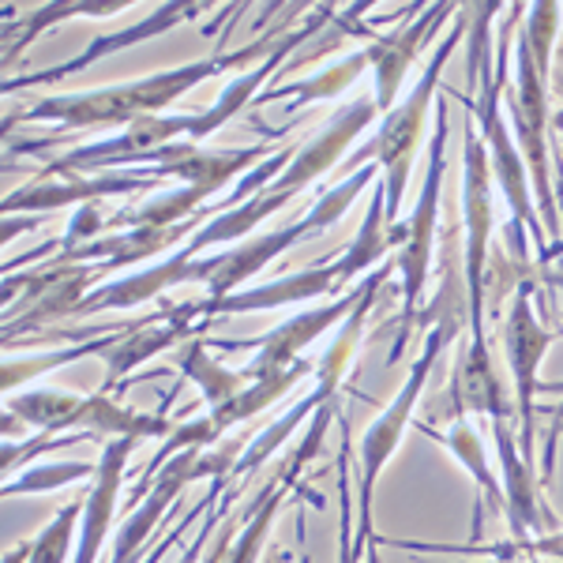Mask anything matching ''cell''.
Returning <instances> with one entry per match:
<instances>
[{
    "mask_svg": "<svg viewBox=\"0 0 563 563\" xmlns=\"http://www.w3.org/2000/svg\"><path fill=\"white\" fill-rule=\"evenodd\" d=\"M339 289V263H316L297 275H286L278 282H263V286H244L238 294L222 297V301H199V316H238V312H271V308L323 301Z\"/></svg>",
    "mask_w": 563,
    "mask_h": 563,
    "instance_id": "obj_20",
    "label": "cell"
},
{
    "mask_svg": "<svg viewBox=\"0 0 563 563\" xmlns=\"http://www.w3.org/2000/svg\"><path fill=\"white\" fill-rule=\"evenodd\" d=\"M556 334L541 323L538 308H533V289L522 286L515 289L511 312L504 320V353L507 368H511V395H515V432H519V451L522 459L533 466L538 459V421H533V398L541 395V361L549 353Z\"/></svg>",
    "mask_w": 563,
    "mask_h": 563,
    "instance_id": "obj_10",
    "label": "cell"
},
{
    "mask_svg": "<svg viewBox=\"0 0 563 563\" xmlns=\"http://www.w3.org/2000/svg\"><path fill=\"white\" fill-rule=\"evenodd\" d=\"M95 474H98V462H34L20 477L4 481V499L53 493V488L76 485V481H90Z\"/></svg>",
    "mask_w": 563,
    "mask_h": 563,
    "instance_id": "obj_32",
    "label": "cell"
},
{
    "mask_svg": "<svg viewBox=\"0 0 563 563\" xmlns=\"http://www.w3.org/2000/svg\"><path fill=\"white\" fill-rule=\"evenodd\" d=\"M305 238H316L308 218L301 214L297 222L282 225L275 233H256V238H244L241 244L225 252H211L203 256V286L211 294V301H222V297L238 294L249 278H256L267 263H275L278 256H286L297 241Z\"/></svg>",
    "mask_w": 563,
    "mask_h": 563,
    "instance_id": "obj_18",
    "label": "cell"
},
{
    "mask_svg": "<svg viewBox=\"0 0 563 563\" xmlns=\"http://www.w3.org/2000/svg\"><path fill=\"white\" fill-rule=\"evenodd\" d=\"M384 286H387V282H384ZM384 286H376V289H372V294L365 297V301L353 308V312L346 316V323L339 327V334H334V342L327 346V353L320 357V365H316V390L308 395V398L316 402V410L339 398L342 379H346V372L353 368V361H357V346H361V334H365L368 312H372V305L379 301Z\"/></svg>",
    "mask_w": 563,
    "mask_h": 563,
    "instance_id": "obj_24",
    "label": "cell"
},
{
    "mask_svg": "<svg viewBox=\"0 0 563 563\" xmlns=\"http://www.w3.org/2000/svg\"><path fill=\"white\" fill-rule=\"evenodd\" d=\"M339 424H342V451H339V563H357L376 538H372V541L357 538V526H353V511H357V499L350 496V459H353V448H350V417L339 413Z\"/></svg>",
    "mask_w": 563,
    "mask_h": 563,
    "instance_id": "obj_31",
    "label": "cell"
},
{
    "mask_svg": "<svg viewBox=\"0 0 563 563\" xmlns=\"http://www.w3.org/2000/svg\"><path fill=\"white\" fill-rule=\"evenodd\" d=\"M185 282H203V256H185V252H174L162 263H151V267L135 271V275H121L109 278L98 289H90L84 297V305L76 308V316H98V312H129L135 305H147L158 294H169V289L185 286ZM71 316V320H76Z\"/></svg>",
    "mask_w": 563,
    "mask_h": 563,
    "instance_id": "obj_19",
    "label": "cell"
},
{
    "mask_svg": "<svg viewBox=\"0 0 563 563\" xmlns=\"http://www.w3.org/2000/svg\"><path fill=\"white\" fill-rule=\"evenodd\" d=\"M560 95H563V76H560ZM556 196H560V211H563V188H560Z\"/></svg>",
    "mask_w": 563,
    "mask_h": 563,
    "instance_id": "obj_40",
    "label": "cell"
},
{
    "mask_svg": "<svg viewBox=\"0 0 563 563\" xmlns=\"http://www.w3.org/2000/svg\"><path fill=\"white\" fill-rule=\"evenodd\" d=\"M244 519H249V507H244L241 515H233V519H225L222 530L214 533V549L203 552V560H199V563H225V556H230V549H233V541H238Z\"/></svg>",
    "mask_w": 563,
    "mask_h": 563,
    "instance_id": "obj_34",
    "label": "cell"
},
{
    "mask_svg": "<svg viewBox=\"0 0 563 563\" xmlns=\"http://www.w3.org/2000/svg\"><path fill=\"white\" fill-rule=\"evenodd\" d=\"M376 549H379V538H376V541H372V544H368V549H365V563H379V556H376Z\"/></svg>",
    "mask_w": 563,
    "mask_h": 563,
    "instance_id": "obj_39",
    "label": "cell"
},
{
    "mask_svg": "<svg viewBox=\"0 0 563 563\" xmlns=\"http://www.w3.org/2000/svg\"><path fill=\"white\" fill-rule=\"evenodd\" d=\"M387 252H395V244H390L387 192H384V177H379L376 188H372V196H368L365 222H361V230L353 233L350 249L334 260V263H339V289H342V294L353 289V282H357V278H368L372 271H376V263L384 260Z\"/></svg>",
    "mask_w": 563,
    "mask_h": 563,
    "instance_id": "obj_23",
    "label": "cell"
},
{
    "mask_svg": "<svg viewBox=\"0 0 563 563\" xmlns=\"http://www.w3.org/2000/svg\"><path fill=\"white\" fill-rule=\"evenodd\" d=\"M260 563H289V552L282 549V544H267V552H263Z\"/></svg>",
    "mask_w": 563,
    "mask_h": 563,
    "instance_id": "obj_37",
    "label": "cell"
},
{
    "mask_svg": "<svg viewBox=\"0 0 563 563\" xmlns=\"http://www.w3.org/2000/svg\"><path fill=\"white\" fill-rule=\"evenodd\" d=\"M174 361H177L180 379L196 384L199 395H203V402L211 406V410L230 406L233 398L252 384L244 372H233V368H225L222 361H214L211 353H207V339H188L185 346H177Z\"/></svg>",
    "mask_w": 563,
    "mask_h": 563,
    "instance_id": "obj_26",
    "label": "cell"
},
{
    "mask_svg": "<svg viewBox=\"0 0 563 563\" xmlns=\"http://www.w3.org/2000/svg\"><path fill=\"white\" fill-rule=\"evenodd\" d=\"M203 451L207 448H185L158 470V477H154L151 493L143 496V504L132 507V511L124 515V522L117 526L113 552H109L106 563H135L140 560V552L147 549V541L154 538L158 522L169 515L174 499L185 493L188 485H196L199 481V455H203Z\"/></svg>",
    "mask_w": 563,
    "mask_h": 563,
    "instance_id": "obj_16",
    "label": "cell"
},
{
    "mask_svg": "<svg viewBox=\"0 0 563 563\" xmlns=\"http://www.w3.org/2000/svg\"><path fill=\"white\" fill-rule=\"evenodd\" d=\"M297 23H278L275 31L260 34V38L244 42L241 49L230 53H211V57L188 60V65L151 71V76L129 79V84L98 87V90H79V95H45L38 102H31L20 113L4 117V132L12 135L20 124H57L60 132H98V129H129L135 121L147 117H162L177 98H185L188 90H196L207 79L230 76V71H249L260 68L263 60L275 53L282 34H289Z\"/></svg>",
    "mask_w": 563,
    "mask_h": 563,
    "instance_id": "obj_2",
    "label": "cell"
},
{
    "mask_svg": "<svg viewBox=\"0 0 563 563\" xmlns=\"http://www.w3.org/2000/svg\"><path fill=\"white\" fill-rule=\"evenodd\" d=\"M507 117L515 124V143L522 151V162L530 169L533 199L544 222L549 241L560 233V199H556V174H552L549 158V79L538 71L530 42L522 38V31L515 34V87L504 90Z\"/></svg>",
    "mask_w": 563,
    "mask_h": 563,
    "instance_id": "obj_8",
    "label": "cell"
},
{
    "mask_svg": "<svg viewBox=\"0 0 563 563\" xmlns=\"http://www.w3.org/2000/svg\"><path fill=\"white\" fill-rule=\"evenodd\" d=\"M312 410H316L312 398H301V402H297L289 413H282L278 421L271 424V429H263L260 435H252V443H249V451H244V459H241L238 474H244V481H249V477L256 474V470L263 466V462H267V459L275 455V451L282 448V443H286L289 435H294L297 424H301L305 417H312Z\"/></svg>",
    "mask_w": 563,
    "mask_h": 563,
    "instance_id": "obj_33",
    "label": "cell"
},
{
    "mask_svg": "<svg viewBox=\"0 0 563 563\" xmlns=\"http://www.w3.org/2000/svg\"><path fill=\"white\" fill-rule=\"evenodd\" d=\"M26 556H31V541H20L4 552V563H26Z\"/></svg>",
    "mask_w": 563,
    "mask_h": 563,
    "instance_id": "obj_36",
    "label": "cell"
},
{
    "mask_svg": "<svg viewBox=\"0 0 563 563\" xmlns=\"http://www.w3.org/2000/svg\"><path fill=\"white\" fill-rule=\"evenodd\" d=\"M493 443L499 455V481H504V519L511 538H533V533L556 530L549 507H541V474L522 459L519 432L511 421H493Z\"/></svg>",
    "mask_w": 563,
    "mask_h": 563,
    "instance_id": "obj_17",
    "label": "cell"
},
{
    "mask_svg": "<svg viewBox=\"0 0 563 563\" xmlns=\"http://www.w3.org/2000/svg\"><path fill=\"white\" fill-rule=\"evenodd\" d=\"M470 34V12L462 8L459 12V23L455 31L443 34V42L432 49L429 65H424L421 79L413 84L410 95L402 98L390 113L379 121V129L372 132L368 143L353 147V154L342 162L339 174L353 177L357 169L365 166H379L384 169V192H387V225L398 222V211H402V199H406V188H410V174H413V162H417V151L424 143V124L429 117L435 113V102L443 95V68H448V57L459 49V42Z\"/></svg>",
    "mask_w": 563,
    "mask_h": 563,
    "instance_id": "obj_3",
    "label": "cell"
},
{
    "mask_svg": "<svg viewBox=\"0 0 563 563\" xmlns=\"http://www.w3.org/2000/svg\"><path fill=\"white\" fill-rule=\"evenodd\" d=\"M493 166L481 143L477 121L462 117V275H466V301H470V342L488 346L485 339V297H488V271H493Z\"/></svg>",
    "mask_w": 563,
    "mask_h": 563,
    "instance_id": "obj_4",
    "label": "cell"
},
{
    "mask_svg": "<svg viewBox=\"0 0 563 563\" xmlns=\"http://www.w3.org/2000/svg\"><path fill=\"white\" fill-rule=\"evenodd\" d=\"M84 504H87V493L79 499H71V504H65L49 522L42 526V533L31 541V556H26V563H68L71 544L79 541Z\"/></svg>",
    "mask_w": 563,
    "mask_h": 563,
    "instance_id": "obj_30",
    "label": "cell"
},
{
    "mask_svg": "<svg viewBox=\"0 0 563 563\" xmlns=\"http://www.w3.org/2000/svg\"><path fill=\"white\" fill-rule=\"evenodd\" d=\"M448 135H451V98L440 95V102H435V129L429 140V162H424V180H421V192H417L413 214L406 222H395L398 233H402V244L395 249V271L402 278V339H398L390 365L398 361V350L406 342V331L413 327L417 305H421V294L432 275L440 192H443V174H448Z\"/></svg>",
    "mask_w": 563,
    "mask_h": 563,
    "instance_id": "obj_5",
    "label": "cell"
},
{
    "mask_svg": "<svg viewBox=\"0 0 563 563\" xmlns=\"http://www.w3.org/2000/svg\"><path fill=\"white\" fill-rule=\"evenodd\" d=\"M308 372H316L312 361H297L294 368L278 372V376L252 379V384L244 387L230 406H222V410H211V421H214L218 435H225V432L233 429V424H244V421H252V417H256V413L271 410V406H275L278 398H286L289 390H294L297 384H301V379L308 376Z\"/></svg>",
    "mask_w": 563,
    "mask_h": 563,
    "instance_id": "obj_28",
    "label": "cell"
},
{
    "mask_svg": "<svg viewBox=\"0 0 563 563\" xmlns=\"http://www.w3.org/2000/svg\"><path fill=\"white\" fill-rule=\"evenodd\" d=\"M140 440H106L102 459H98V474L87 485V504H84V522H79V541L71 563H98V552L109 538V526L117 515V496H121L124 466L135 455Z\"/></svg>",
    "mask_w": 563,
    "mask_h": 563,
    "instance_id": "obj_21",
    "label": "cell"
},
{
    "mask_svg": "<svg viewBox=\"0 0 563 563\" xmlns=\"http://www.w3.org/2000/svg\"><path fill=\"white\" fill-rule=\"evenodd\" d=\"M459 12L462 8L448 4V0H443V4H429V8H421L402 31L384 34V38L365 45L368 71H372V98H376V106H379V117H387L390 109L402 102L398 95H402V84H406V76H410V68L421 60L424 45H429V38L448 20H459Z\"/></svg>",
    "mask_w": 563,
    "mask_h": 563,
    "instance_id": "obj_13",
    "label": "cell"
},
{
    "mask_svg": "<svg viewBox=\"0 0 563 563\" xmlns=\"http://www.w3.org/2000/svg\"><path fill=\"white\" fill-rule=\"evenodd\" d=\"M121 327L109 334H98V339L90 342H76V346H65V350H49V353H34V357H23V353H12V357L4 361V390L8 395H15V387L20 384H38L45 372L53 368H65V365H76V361L90 357V353H106L109 346H117V339H121Z\"/></svg>",
    "mask_w": 563,
    "mask_h": 563,
    "instance_id": "obj_29",
    "label": "cell"
},
{
    "mask_svg": "<svg viewBox=\"0 0 563 563\" xmlns=\"http://www.w3.org/2000/svg\"><path fill=\"white\" fill-rule=\"evenodd\" d=\"M365 68H368V53L365 49L350 53V57L334 60L331 68H323L320 76H312V79H301V84L267 87L252 106H271V102H282V98H289V113H297V109L308 106V102H323V98L346 95V90L361 79V71H365Z\"/></svg>",
    "mask_w": 563,
    "mask_h": 563,
    "instance_id": "obj_27",
    "label": "cell"
},
{
    "mask_svg": "<svg viewBox=\"0 0 563 563\" xmlns=\"http://www.w3.org/2000/svg\"><path fill=\"white\" fill-rule=\"evenodd\" d=\"M560 435H563V402L552 410V424H549V443H544V488L552 485V470H556V448H560Z\"/></svg>",
    "mask_w": 563,
    "mask_h": 563,
    "instance_id": "obj_35",
    "label": "cell"
},
{
    "mask_svg": "<svg viewBox=\"0 0 563 563\" xmlns=\"http://www.w3.org/2000/svg\"><path fill=\"white\" fill-rule=\"evenodd\" d=\"M390 271H395V263H379L376 271H372L368 278H361L357 286L346 289L342 297H334V301L327 305H316V308H305V312L289 316L286 323H278L275 331L260 334V339L252 342H214V350H260L256 361H252L249 368H241L249 379H267V376H278V372L294 368L297 361H305L301 353L312 346L316 339H323L327 331H334V327L346 323V316L357 308L365 297L372 294L376 286H384L390 278Z\"/></svg>",
    "mask_w": 563,
    "mask_h": 563,
    "instance_id": "obj_9",
    "label": "cell"
},
{
    "mask_svg": "<svg viewBox=\"0 0 563 563\" xmlns=\"http://www.w3.org/2000/svg\"><path fill=\"white\" fill-rule=\"evenodd\" d=\"M297 563H312V556H308V552H305V556H301V560H297Z\"/></svg>",
    "mask_w": 563,
    "mask_h": 563,
    "instance_id": "obj_41",
    "label": "cell"
},
{
    "mask_svg": "<svg viewBox=\"0 0 563 563\" xmlns=\"http://www.w3.org/2000/svg\"><path fill=\"white\" fill-rule=\"evenodd\" d=\"M376 121H379V106H376V98H372V95H357L353 102L339 106L323 121V129L316 132L305 147H297L294 162H289V166L282 169V177L271 180L263 192L275 196V199H286V203H289L297 192L312 188L323 174H331L334 166H342V162L353 154L357 135L365 132L368 124H376Z\"/></svg>",
    "mask_w": 563,
    "mask_h": 563,
    "instance_id": "obj_11",
    "label": "cell"
},
{
    "mask_svg": "<svg viewBox=\"0 0 563 563\" xmlns=\"http://www.w3.org/2000/svg\"><path fill=\"white\" fill-rule=\"evenodd\" d=\"M413 429L429 440L440 443L451 459L459 462L462 470L474 481V493H477V504H474V533H481V519H485V507L493 511H504V481L493 470V462L485 455V443H481V432L474 429L470 417H455L448 421V429H435V424H424V421H413Z\"/></svg>",
    "mask_w": 563,
    "mask_h": 563,
    "instance_id": "obj_22",
    "label": "cell"
},
{
    "mask_svg": "<svg viewBox=\"0 0 563 563\" xmlns=\"http://www.w3.org/2000/svg\"><path fill=\"white\" fill-rule=\"evenodd\" d=\"M113 275L106 263H57L45 260L34 271H8L4 275V346H20L23 334L57 327L76 316L90 289Z\"/></svg>",
    "mask_w": 563,
    "mask_h": 563,
    "instance_id": "obj_6",
    "label": "cell"
},
{
    "mask_svg": "<svg viewBox=\"0 0 563 563\" xmlns=\"http://www.w3.org/2000/svg\"><path fill=\"white\" fill-rule=\"evenodd\" d=\"M470 34H466V60H470V95H443L451 102H459L470 117L477 121L481 143L488 151V166H493L496 188L504 192L507 207H511V222H507V249L511 256L522 263H530V244L526 233H533L541 256L549 260V233H544L538 199H533L530 185V169L522 162V151L515 143L511 129H507V113H504V90H507V68H511V38H515V23H522L526 4L507 8V23L499 26V42L493 45V15L499 12V4H470Z\"/></svg>",
    "mask_w": 563,
    "mask_h": 563,
    "instance_id": "obj_1",
    "label": "cell"
},
{
    "mask_svg": "<svg viewBox=\"0 0 563 563\" xmlns=\"http://www.w3.org/2000/svg\"><path fill=\"white\" fill-rule=\"evenodd\" d=\"M129 0H53V4H42L34 8L26 20H15L4 26V68H12L15 60L23 57V49L31 45L34 38H42L49 26L65 23V20H76V15H113V12H124Z\"/></svg>",
    "mask_w": 563,
    "mask_h": 563,
    "instance_id": "obj_25",
    "label": "cell"
},
{
    "mask_svg": "<svg viewBox=\"0 0 563 563\" xmlns=\"http://www.w3.org/2000/svg\"><path fill=\"white\" fill-rule=\"evenodd\" d=\"M207 12V4H199V0H188V4H158L147 20L132 23V26H121V31H109V34H98V38H90L84 45V53H76L71 60L65 65H53V68H42V71H26V76H15L4 84V95H20L26 87H42V84H60V79L68 76H79V71H87L90 65H98V60H106L109 53H124L132 49V45L147 42V38H158V34L174 31V26L188 23V20H199V15Z\"/></svg>",
    "mask_w": 563,
    "mask_h": 563,
    "instance_id": "obj_15",
    "label": "cell"
},
{
    "mask_svg": "<svg viewBox=\"0 0 563 563\" xmlns=\"http://www.w3.org/2000/svg\"><path fill=\"white\" fill-rule=\"evenodd\" d=\"M455 334L459 331H455V327H448V323L432 327L429 339H424L421 357L413 361L410 376H406V384L398 387V395L390 398L387 410L368 424L365 435H361V443H357V455H361V470H357V538H365V541L376 538V530H372V499H376V485H379V477H384V466L395 459V451H398V443H402L406 429H413L417 398H421L424 384H429L432 368L440 365L443 350L455 342Z\"/></svg>",
    "mask_w": 563,
    "mask_h": 563,
    "instance_id": "obj_7",
    "label": "cell"
},
{
    "mask_svg": "<svg viewBox=\"0 0 563 563\" xmlns=\"http://www.w3.org/2000/svg\"><path fill=\"white\" fill-rule=\"evenodd\" d=\"M196 316H199V301H188L180 308H162V312L147 316V320H135L132 327H124L117 346H109L102 353V361H106L102 390L106 395L129 387L124 379H129L143 361H151L154 353L177 350V346H185L188 339H199V331H203L207 323H192Z\"/></svg>",
    "mask_w": 563,
    "mask_h": 563,
    "instance_id": "obj_14",
    "label": "cell"
},
{
    "mask_svg": "<svg viewBox=\"0 0 563 563\" xmlns=\"http://www.w3.org/2000/svg\"><path fill=\"white\" fill-rule=\"evenodd\" d=\"M162 177H154V169H109V174H65V177H38L26 180L23 188H15L12 196H4V218L8 214H49V211H65V207H87V203H102L109 196H143V192H158Z\"/></svg>",
    "mask_w": 563,
    "mask_h": 563,
    "instance_id": "obj_12",
    "label": "cell"
},
{
    "mask_svg": "<svg viewBox=\"0 0 563 563\" xmlns=\"http://www.w3.org/2000/svg\"><path fill=\"white\" fill-rule=\"evenodd\" d=\"M421 563H451V560H421ZM466 563V560H459ZM474 563H549V560H474Z\"/></svg>",
    "mask_w": 563,
    "mask_h": 563,
    "instance_id": "obj_38",
    "label": "cell"
}]
</instances>
